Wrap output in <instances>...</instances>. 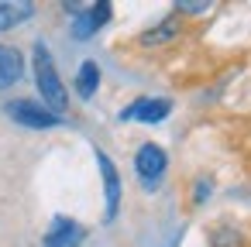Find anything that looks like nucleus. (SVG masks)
<instances>
[{"instance_id":"nucleus-14","label":"nucleus","mask_w":251,"mask_h":247,"mask_svg":"<svg viewBox=\"0 0 251 247\" xmlns=\"http://www.w3.org/2000/svg\"><path fill=\"white\" fill-rule=\"evenodd\" d=\"M210 192H213V179L210 175H200L196 185H193V206H203L210 199Z\"/></svg>"},{"instance_id":"nucleus-7","label":"nucleus","mask_w":251,"mask_h":247,"mask_svg":"<svg viewBox=\"0 0 251 247\" xmlns=\"http://www.w3.org/2000/svg\"><path fill=\"white\" fill-rule=\"evenodd\" d=\"M172 113V100L165 96H138L121 110V120H138V124H162Z\"/></svg>"},{"instance_id":"nucleus-2","label":"nucleus","mask_w":251,"mask_h":247,"mask_svg":"<svg viewBox=\"0 0 251 247\" xmlns=\"http://www.w3.org/2000/svg\"><path fill=\"white\" fill-rule=\"evenodd\" d=\"M165 172H169V155H165V148L155 144V141L138 144V151H134V175H138L141 189H145V192H155V189L162 185Z\"/></svg>"},{"instance_id":"nucleus-8","label":"nucleus","mask_w":251,"mask_h":247,"mask_svg":"<svg viewBox=\"0 0 251 247\" xmlns=\"http://www.w3.org/2000/svg\"><path fill=\"white\" fill-rule=\"evenodd\" d=\"M25 79V52L14 45H0V93Z\"/></svg>"},{"instance_id":"nucleus-12","label":"nucleus","mask_w":251,"mask_h":247,"mask_svg":"<svg viewBox=\"0 0 251 247\" xmlns=\"http://www.w3.org/2000/svg\"><path fill=\"white\" fill-rule=\"evenodd\" d=\"M210 244H213V247H241L244 237H241V230H234V226H217V230L210 233Z\"/></svg>"},{"instance_id":"nucleus-10","label":"nucleus","mask_w":251,"mask_h":247,"mask_svg":"<svg viewBox=\"0 0 251 247\" xmlns=\"http://www.w3.org/2000/svg\"><path fill=\"white\" fill-rule=\"evenodd\" d=\"M176 38H179V18L169 14V18H162L155 28L141 31V35H138V45H141V48H162V45H169V42H176Z\"/></svg>"},{"instance_id":"nucleus-13","label":"nucleus","mask_w":251,"mask_h":247,"mask_svg":"<svg viewBox=\"0 0 251 247\" xmlns=\"http://www.w3.org/2000/svg\"><path fill=\"white\" fill-rule=\"evenodd\" d=\"M213 4H206V0H196V4H193V0H176V4H172V11H176V18L179 14H189V18H200V14H206Z\"/></svg>"},{"instance_id":"nucleus-6","label":"nucleus","mask_w":251,"mask_h":247,"mask_svg":"<svg viewBox=\"0 0 251 247\" xmlns=\"http://www.w3.org/2000/svg\"><path fill=\"white\" fill-rule=\"evenodd\" d=\"M86 240V226L73 216H52L45 237H42V247H83Z\"/></svg>"},{"instance_id":"nucleus-5","label":"nucleus","mask_w":251,"mask_h":247,"mask_svg":"<svg viewBox=\"0 0 251 247\" xmlns=\"http://www.w3.org/2000/svg\"><path fill=\"white\" fill-rule=\"evenodd\" d=\"M114 18V4L110 0H97V4H83L76 14H73V24H69V31H73V38L76 42H86V38H93L107 21Z\"/></svg>"},{"instance_id":"nucleus-9","label":"nucleus","mask_w":251,"mask_h":247,"mask_svg":"<svg viewBox=\"0 0 251 247\" xmlns=\"http://www.w3.org/2000/svg\"><path fill=\"white\" fill-rule=\"evenodd\" d=\"M35 4L31 0H0V31H14L21 24H28L35 18Z\"/></svg>"},{"instance_id":"nucleus-1","label":"nucleus","mask_w":251,"mask_h":247,"mask_svg":"<svg viewBox=\"0 0 251 247\" xmlns=\"http://www.w3.org/2000/svg\"><path fill=\"white\" fill-rule=\"evenodd\" d=\"M31 69H35V86H38V96H42V107H49L55 117H62L69 110V96H66V83L59 76V66L49 52L45 42H35L31 48Z\"/></svg>"},{"instance_id":"nucleus-3","label":"nucleus","mask_w":251,"mask_h":247,"mask_svg":"<svg viewBox=\"0 0 251 247\" xmlns=\"http://www.w3.org/2000/svg\"><path fill=\"white\" fill-rule=\"evenodd\" d=\"M4 113L18 124V127H25V131H52V127H59V120L62 117H55L49 107H42V100H7L4 103Z\"/></svg>"},{"instance_id":"nucleus-4","label":"nucleus","mask_w":251,"mask_h":247,"mask_svg":"<svg viewBox=\"0 0 251 247\" xmlns=\"http://www.w3.org/2000/svg\"><path fill=\"white\" fill-rule=\"evenodd\" d=\"M97 168H100V179H103V223H114L117 213H121V196H124L121 172L103 148H97Z\"/></svg>"},{"instance_id":"nucleus-11","label":"nucleus","mask_w":251,"mask_h":247,"mask_svg":"<svg viewBox=\"0 0 251 247\" xmlns=\"http://www.w3.org/2000/svg\"><path fill=\"white\" fill-rule=\"evenodd\" d=\"M73 86H76V96H79V100H93V96H97V90H100V66H97L93 59L79 62Z\"/></svg>"}]
</instances>
